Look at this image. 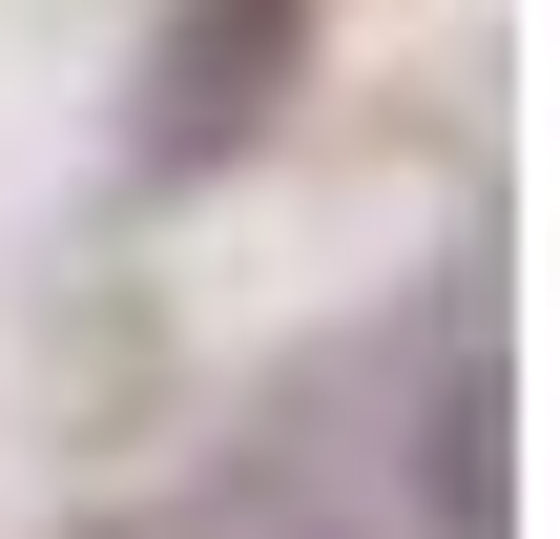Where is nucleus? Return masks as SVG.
<instances>
[{
  "label": "nucleus",
  "mask_w": 560,
  "mask_h": 539,
  "mask_svg": "<svg viewBox=\"0 0 560 539\" xmlns=\"http://www.w3.org/2000/svg\"><path fill=\"white\" fill-rule=\"evenodd\" d=\"M520 415H499V353H457V395H436V519L499 539V499H520V457H499Z\"/></svg>",
  "instance_id": "2"
},
{
  "label": "nucleus",
  "mask_w": 560,
  "mask_h": 539,
  "mask_svg": "<svg viewBox=\"0 0 560 539\" xmlns=\"http://www.w3.org/2000/svg\"><path fill=\"white\" fill-rule=\"evenodd\" d=\"M291 42H312V0H187L145 42V166H229L291 104Z\"/></svg>",
  "instance_id": "1"
}]
</instances>
